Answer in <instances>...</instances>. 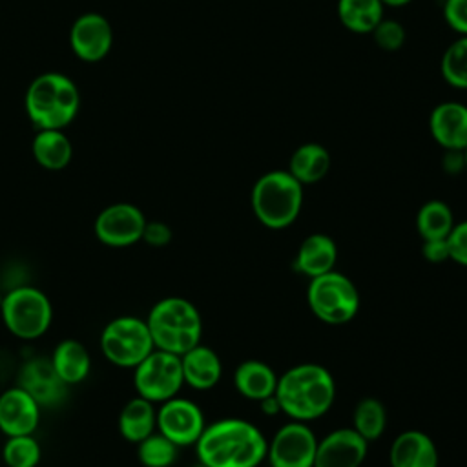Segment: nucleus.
I'll use <instances>...</instances> for the list:
<instances>
[{"label":"nucleus","mask_w":467,"mask_h":467,"mask_svg":"<svg viewBox=\"0 0 467 467\" xmlns=\"http://www.w3.org/2000/svg\"><path fill=\"white\" fill-rule=\"evenodd\" d=\"M206 427L201 407L181 396H173L157 407V431L177 447L195 445Z\"/></svg>","instance_id":"obj_12"},{"label":"nucleus","mask_w":467,"mask_h":467,"mask_svg":"<svg viewBox=\"0 0 467 467\" xmlns=\"http://www.w3.org/2000/svg\"><path fill=\"white\" fill-rule=\"evenodd\" d=\"M454 226V215L445 201L431 199L416 213V230L423 241L447 239Z\"/></svg>","instance_id":"obj_27"},{"label":"nucleus","mask_w":467,"mask_h":467,"mask_svg":"<svg viewBox=\"0 0 467 467\" xmlns=\"http://www.w3.org/2000/svg\"><path fill=\"white\" fill-rule=\"evenodd\" d=\"M440 73L449 86L467 89V35L458 36L445 47L440 60Z\"/></svg>","instance_id":"obj_30"},{"label":"nucleus","mask_w":467,"mask_h":467,"mask_svg":"<svg viewBox=\"0 0 467 467\" xmlns=\"http://www.w3.org/2000/svg\"><path fill=\"white\" fill-rule=\"evenodd\" d=\"M463 161H465V171H467V148L463 150Z\"/></svg>","instance_id":"obj_40"},{"label":"nucleus","mask_w":467,"mask_h":467,"mask_svg":"<svg viewBox=\"0 0 467 467\" xmlns=\"http://www.w3.org/2000/svg\"><path fill=\"white\" fill-rule=\"evenodd\" d=\"M387 427V409L385 405L374 398H361L352 412V429L365 438L367 441L378 440Z\"/></svg>","instance_id":"obj_28"},{"label":"nucleus","mask_w":467,"mask_h":467,"mask_svg":"<svg viewBox=\"0 0 467 467\" xmlns=\"http://www.w3.org/2000/svg\"><path fill=\"white\" fill-rule=\"evenodd\" d=\"M443 18L458 35H467V0H443Z\"/></svg>","instance_id":"obj_34"},{"label":"nucleus","mask_w":467,"mask_h":467,"mask_svg":"<svg viewBox=\"0 0 467 467\" xmlns=\"http://www.w3.org/2000/svg\"><path fill=\"white\" fill-rule=\"evenodd\" d=\"M332 159L328 150L319 142L299 144L288 161V173L303 186L323 181L330 170Z\"/></svg>","instance_id":"obj_24"},{"label":"nucleus","mask_w":467,"mask_h":467,"mask_svg":"<svg viewBox=\"0 0 467 467\" xmlns=\"http://www.w3.org/2000/svg\"><path fill=\"white\" fill-rule=\"evenodd\" d=\"M184 385L181 356L153 348L137 367H133V387L137 396L159 405L179 396Z\"/></svg>","instance_id":"obj_9"},{"label":"nucleus","mask_w":467,"mask_h":467,"mask_svg":"<svg viewBox=\"0 0 467 467\" xmlns=\"http://www.w3.org/2000/svg\"><path fill=\"white\" fill-rule=\"evenodd\" d=\"M250 206L268 230H285L296 223L303 208V184L288 170H270L252 186Z\"/></svg>","instance_id":"obj_4"},{"label":"nucleus","mask_w":467,"mask_h":467,"mask_svg":"<svg viewBox=\"0 0 467 467\" xmlns=\"http://www.w3.org/2000/svg\"><path fill=\"white\" fill-rule=\"evenodd\" d=\"M26 108L36 128L62 130L77 115L78 91L67 77L46 73L31 82L26 95Z\"/></svg>","instance_id":"obj_5"},{"label":"nucleus","mask_w":467,"mask_h":467,"mask_svg":"<svg viewBox=\"0 0 467 467\" xmlns=\"http://www.w3.org/2000/svg\"><path fill=\"white\" fill-rule=\"evenodd\" d=\"M2 460L7 467H38L42 460V447L33 434L5 436Z\"/></svg>","instance_id":"obj_31"},{"label":"nucleus","mask_w":467,"mask_h":467,"mask_svg":"<svg viewBox=\"0 0 467 467\" xmlns=\"http://www.w3.org/2000/svg\"><path fill=\"white\" fill-rule=\"evenodd\" d=\"M257 467H261V465H257Z\"/></svg>","instance_id":"obj_43"},{"label":"nucleus","mask_w":467,"mask_h":467,"mask_svg":"<svg viewBox=\"0 0 467 467\" xmlns=\"http://www.w3.org/2000/svg\"><path fill=\"white\" fill-rule=\"evenodd\" d=\"M71 142L60 130H40L33 140V155L46 170H62L71 161Z\"/></svg>","instance_id":"obj_26"},{"label":"nucleus","mask_w":467,"mask_h":467,"mask_svg":"<svg viewBox=\"0 0 467 467\" xmlns=\"http://www.w3.org/2000/svg\"><path fill=\"white\" fill-rule=\"evenodd\" d=\"M153 348L146 319L133 314L113 317L100 332L102 356L120 368L137 367Z\"/></svg>","instance_id":"obj_8"},{"label":"nucleus","mask_w":467,"mask_h":467,"mask_svg":"<svg viewBox=\"0 0 467 467\" xmlns=\"http://www.w3.org/2000/svg\"><path fill=\"white\" fill-rule=\"evenodd\" d=\"M179 449L159 431L137 443V460L144 467H171L179 458Z\"/></svg>","instance_id":"obj_29"},{"label":"nucleus","mask_w":467,"mask_h":467,"mask_svg":"<svg viewBox=\"0 0 467 467\" xmlns=\"http://www.w3.org/2000/svg\"><path fill=\"white\" fill-rule=\"evenodd\" d=\"M441 166L447 173L456 175L460 171H465V161H463V150H443Z\"/></svg>","instance_id":"obj_37"},{"label":"nucleus","mask_w":467,"mask_h":467,"mask_svg":"<svg viewBox=\"0 0 467 467\" xmlns=\"http://www.w3.org/2000/svg\"><path fill=\"white\" fill-rule=\"evenodd\" d=\"M390 467H438L440 456L434 440L418 429L400 432L389 451Z\"/></svg>","instance_id":"obj_18"},{"label":"nucleus","mask_w":467,"mask_h":467,"mask_svg":"<svg viewBox=\"0 0 467 467\" xmlns=\"http://www.w3.org/2000/svg\"><path fill=\"white\" fill-rule=\"evenodd\" d=\"M49 361L57 376L67 387L82 383L91 372V354L88 347L73 337L58 341L49 356Z\"/></svg>","instance_id":"obj_21"},{"label":"nucleus","mask_w":467,"mask_h":467,"mask_svg":"<svg viewBox=\"0 0 467 467\" xmlns=\"http://www.w3.org/2000/svg\"><path fill=\"white\" fill-rule=\"evenodd\" d=\"M336 13L345 29L356 35H370L385 16L381 0H337Z\"/></svg>","instance_id":"obj_25"},{"label":"nucleus","mask_w":467,"mask_h":467,"mask_svg":"<svg viewBox=\"0 0 467 467\" xmlns=\"http://www.w3.org/2000/svg\"><path fill=\"white\" fill-rule=\"evenodd\" d=\"M268 440L257 425L243 418H223L204 427L195 443L199 463L206 467H257L266 460Z\"/></svg>","instance_id":"obj_1"},{"label":"nucleus","mask_w":467,"mask_h":467,"mask_svg":"<svg viewBox=\"0 0 467 467\" xmlns=\"http://www.w3.org/2000/svg\"><path fill=\"white\" fill-rule=\"evenodd\" d=\"M171 237H173V232L166 223H162V221H146L140 241H144L146 244H150L153 248H161V246L170 244Z\"/></svg>","instance_id":"obj_35"},{"label":"nucleus","mask_w":467,"mask_h":467,"mask_svg":"<svg viewBox=\"0 0 467 467\" xmlns=\"http://www.w3.org/2000/svg\"><path fill=\"white\" fill-rule=\"evenodd\" d=\"M275 398L283 414L308 423L330 410L336 398V381L323 365L299 363L277 378Z\"/></svg>","instance_id":"obj_2"},{"label":"nucleus","mask_w":467,"mask_h":467,"mask_svg":"<svg viewBox=\"0 0 467 467\" xmlns=\"http://www.w3.org/2000/svg\"><path fill=\"white\" fill-rule=\"evenodd\" d=\"M193 467H206L204 463H197V465H193Z\"/></svg>","instance_id":"obj_41"},{"label":"nucleus","mask_w":467,"mask_h":467,"mask_svg":"<svg viewBox=\"0 0 467 467\" xmlns=\"http://www.w3.org/2000/svg\"><path fill=\"white\" fill-rule=\"evenodd\" d=\"M316 449L314 431L305 421L290 420L268 441L266 460L270 467H314Z\"/></svg>","instance_id":"obj_10"},{"label":"nucleus","mask_w":467,"mask_h":467,"mask_svg":"<svg viewBox=\"0 0 467 467\" xmlns=\"http://www.w3.org/2000/svg\"><path fill=\"white\" fill-rule=\"evenodd\" d=\"M184 385L195 390L213 389L223 376V363L217 352L202 343L192 347L181 356Z\"/></svg>","instance_id":"obj_20"},{"label":"nucleus","mask_w":467,"mask_h":467,"mask_svg":"<svg viewBox=\"0 0 467 467\" xmlns=\"http://www.w3.org/2000/svg\"><path fill=\"white\" fill-rule=\"evenodd\" d=\"M120 436L130 443H139L157 431V407L142 396L130 398L117 418Z\"/></svg>","instance_id":"obj_23"},{"label":"nucleus","mask_w":467,"mask_h":467,"mask_svg":"<svg viewBox=\"0 0 467 467\" xmlns=\"http://www.w3.org/2000/svg\"><path fill=\"white\" fill-rule=\"evenodd\" d=\"M336 261H337L336 241L327 234H310L301 241L292 266L297 274L312 279L334 270Z\"/></svg>","instance_id":"obj_19"},{"label":"nucleus","mask_w":467,"mask_h":467,"mask_svg":"<svg viewBox=\"0 0 467 467\" xmlns=\"http://www.w3.org/2000/svg\"><path fill=\"white\" fill-rule=\"evenodd\" d=\"M146 217L131 202H115L99 212L93 232L99 243L109 248H128L142 239Z\"/></svg>","instance_id":"obj_11"},{"label":"nucleus","mask_w":467,"mask_h":467,"mask_svg":"<svg viewBox=\"0 0 467 467\" xmlns=\"http://www.w3.org/2000/svg\"><path fill=\"white\" fill-rule=\"evenodd\" d=\"M421 254L429 263L449 261V244L447 239H427L423 241Z\"/></svg>","instance_id":"obj_36"},{"label":"nucleus","mask_w":467,"mask_h":467,"mask_svg":"<svg viewBox=\"0 0 467 467\" xmlns=\"http://www.w3.org/2000/svg\"><path fill=\"white\" fill-rule=\"evenodd\" d=\"M26 389L40 407H51L64 400L67 385L57 376L49 358L33 356L24 361L18 372V383Z\"/></svg>","instance_id":"obj_15"},{"label":"nucleus","mask_w":467,"mask_h":467,"mask_svg":"<svg viewBox=\"0 0 467 467\" xmlns=\"http://www.w3.org/2000/svg\"><path fill=\"white\" fill-rule=\"evenodd\" d=\"M449 244V259L467 266V219L462 223H454L451 234L447 235Z\"/></svg>","instance_id":"obj_33"},{"label":"nucleus","mask_w":467,"mask_h":467,"mask_svg":"<svg viewBox=\"0 0 467 467\" xmlns=\"http://www.w3.org/2000/svg\"><path fill=\"white\" fill-rule=\"evenodd\" d=\"M429 131L443 150L467 148V106L458 100L436 104L429 115Z\"/></svg>","instance_id":"obj_16"},{"label":"nucleus","mask_w":467,"mask_h":467,"mask_svg":"<svg viewBox=\"0 0 467 467\" xmlns=\"http://www.w3.org/2000/svg\"><path fill=\"white\" fill-rule=\"evenodd\" d=\"M155 348L182 356L201 343L202 317L197 306L181 296L159 299L146 314Z\"/></svg>","instance_id":"obj_3"},{"label":"nucleus","mask_w":467,"mask_h":467,"mask_svg":"<svg viewBox=\"0 0 467 467\" xmlns=\"http://www.w3.org/2000/svg\"><path fill=\"white\" fill-rule=\"evenodd\" d=\"M277 378L279 376L268 363L261 359H246L234 370V387L246 400L259 403L275 394Z\"/></svg>","instance_id":"obj_22"},{"label":"nucleus","mask_w":467,"mask_h":467,"mask_svg":"<svg viewBox=\"0 0 467 467\" xmlns=\"http://www.w3.org/2000/svg\"><path fill=\"white\" fill-rule=\"evenodd\" d=\"M412 0H381V4L385 7H403V5H409Z\"/></svg>","instance_id":"obj_39"},{"label":"nucleus","mask_w":467,"mask_h":467,"mask_svg":"<svg viewBox=\"0 0 467 467\" xmlns=\"http://www.w3.org/2000/svg\"><path fill=\"white\" fill-rule=\"evenodd\" d=\"M40 403L20 385L0 392V432L4 436L33 434L40 423Z\"/></svg>","instance_id":"obj_14"},{"label":"nucleus","mask_w":467,"mask_h":467,"mask_svg":"<svg viewBox=\"0 0 467 467\" xmlns=\"http://www.w3.org/2000/svg\"><path fill=\"white\" fill-rule=\"evenodd\" d=\"M71 47L86 62L104 58L111 47V27L108 20L97 13L82 15L71 27Z\"/></svg>","instance_id":"obj_17"},{"label":"nucleus","mask_w":467,"mask_h":467,"mask_svg":"<svg viewBox=\"0 0 467 467\" xmlns=\"http://www.w3.org/2000/svg\"><path fill=\"white\" fill-rule=\"evenodd\" d=\"M2 297H4V294H2V292H0V305H2Z\"/></svg>","instance_id":"obj_42"},{"label":"nucleus","mask_w":467,"mask_h":467,"mask_svg":"<svg viewBox=\"0 0 467 467\" xmlns=\"http://www.w3.org/2000/svg\"><path fill=\"white\" fill-rule=\"evenodd\" d=\"M310 312L327 325H345L359 312V290L350 277L330 270L312 277L306 288Z\"/></svg>","instance_id":"obj_7"},{"label":"nucleus","mask_w":467,"mask_h":467,"mask_svg":"<svg viewBox=\"0 0 467 467\" xmlns=\"http://www.w3.org/2000/svg\"><path fill=\"white\" fill-rule=\"evenodd\" d=\"M368 452V441L352 427H343L317 440L314 467H361Z\"/></svg>","instance_id":"obj_13"},{"label":"nucleus","mask_w":467,"mask_h":467,"mask_svg":"<svg viewBox=\"0 0 467 467\" xmlns=\"http://www.w3.org/2000/svg\"><path fill=\"white\" fill-rule=\"evenodd\" d=\"M372 40L374 44L383 49V51H398L403 47L405 40H407V31L403 27L401 22L394 20V18H381L379 24L372 29Z\"/></svg>","instance_id":"obj_32"},{"label":"nucleus","mask_w":467,"mask_h":467,"mask_svg":"<svg viewBox=\"0 0 467 467\" xmlns=\"http://www.w3.org/2000/svg\"><path fill=\"white\" fill-rule=\"evenodd\" d=\"M259 407H261V410L265 412V414H279L281 412V407H279V401H277V398H275V394L274 396H268V398H265V400H261L259 401Z\"/></svg>","instance_id":"obj_38"},{"label":"nucleus","mask_w":467,"mask_h":467,"mask_svg":"<svg viewBox=\"0 0 467 467\" xmlns=\"http://www.w3.org/2000/svg\"><path fill=\"white\" fill-rule=\"evenodd\" d=\"M0 317L9 334L22 341L42 337L53 323V305L44 290L18 285L2 297Z\"/></svg>","instance_id":"obj_6"}]
</instances>
